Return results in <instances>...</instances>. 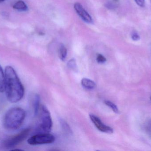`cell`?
<instances>
[{
	"label": "cell",
	"instance_id": "5b68a950",
	"mask_svg": "<svg viewBox=\"0 0 151 151\" xmlns=\"http://www.w3.org/2000/svg\"><path fill=\"white\" fill-rule=\"evenodd\" d=\"M55 137L49 133H42L35 135L30 137L27 140V143L30 145L48 144L55 142Z\"/></svg>",
	"mask_w": 151,
	"mask_h": 151
},
{
	"label": "cell",
	"instance_id": "ba28073f",
	"mask_svg": "<svg viewBox=\"0 0 151 151\" xmlns=\"http://www.w3.org/2000/svg\"><path fill=\"white\" fill-rule=\"evenodd\" d=\"M83 87L88 90H93L96 87V84L94 81L87 78H83L81 80Z\"/></svg>",
	"mask_w": 151,
	"mask_h": 151
},
{
	"label": "cell",
	"instance_id": "7a4b0ae2",
	"mask_svg": "<svg viewBox=\"0 0 151 151\" xmlns=\"http://www.w3.org/2000/svg\"><path fill=\"white\" fill-rule=\"evenodd\" d=\"M26 112L19 107H13L9 109L4 115L3 125L8 130H16L19 128L24 122Z\"/></svg>",
	"mask_w": 151,
	"mask_h": 151
},
{
	"label": "cell",
	"instance_id": "6da1fadb",
	"mask_svg": "<svg viewBox=\"0 0 151 151\" xmlns=\"http://www.w3.org/2000/svg\"><path fill=\"white\" fill-rule=\"evenodd\" d=\"M4 79L6 98L11 103L19 102L24 97V89L17 73L11 66H8L5 67Z\"/></svg>",
	"mask_w": 151,
	"mask_h": 151
},
{
	"label": "cell",
	"instance_id": "8fae6325",
	"mask_svg": "<svg viewBox=\"0 0 151 151\" xmlns=\"http://www.w3.org/2000/svg\"><path fill=\"white\" fill-rule=\"evenodd\" d=\"M59 122L61 124V127L63 129V130L64 131L65 133L68 135H71L73 134L72 129L69 126L67 122L65 121L63 119H59Z\"/></svg>",
	"mask_w": 151,
	"mask_h": 151
},
{
	"label": "cell",
	"instance_id": "2e32d148",
	"mask_svg": "<svg viewBox=\"0 0 151 151\" xmlns=\"http://www.w3.org/2000/svg\"><path fill=\"white\" fill-rule=\"evenodd\" d=\"M96 60L99 64H104L106 61V58L101 54H98L97 56Z\"/></svg>",
	"mask_w": 151,
	"mask_h": 151
},
{
	"label": "cell",
	"instance_id": "9c48e42d",
	"mask_svg": "<svg viewBox=\"0 0 151 151\" xmlns=\"http://www.w3.org/2000/svg\"><path fill=\"white\" fill-rule=\"evenodd\" d=\"M13 8L20 11H26L28 9V7L25 3L22 0H19L16 2L13 6Z\"/></svg>",
	"mask_w": 151,
	"mask_h": 151
},
{
	"label": "cell",
	"instance_id": "3957f363",
	"mask_svg": "<svg viewBox=\"0 0 151 151\" xmlns=\"http://www.w3.org/2000/svg\"><path fill=\"white\" fill-rule=\"evenodd\" d=\"M52 126L53 122L50 112L46 106L42 105L40 130L44 133H49L52 129Z\"/></svg>",
	"mask_w": 151,
	"mask_h": 151
},
{
	"label": "cell",
	"instance_id": "44dd1931",
	"mask_svg": "<svg viewBox=\"0 0 151 151\" xmlns=\"http://www.w3.org/2000/svg\"></svg>",
	"mask_w": 151,
	"mask_h": 151
},
{
	"label": "cell",
	"instance_id": "e0dca14e",
	"mask_svg": "<svg viewBox=\"0 0 151 151\" xmlns=\"http://www.w3.org/2000/svg\"><path fill=\"white\" fill-rule=\"evenodd\" d=\"M131 38L134 41H138L140 39V36L138 33L136 31L132 32L131 35Z\"/></svg>",
	"mask_w": 151,
	"mask_h": 151
},
{
	"label": "cell",
	"instance_id": "9a60e30c",
	"mask_svg": "<svg viewBox=\"0 0 151 151\" xmlns=\"http://www.w3.org/2000/svg\"><path fill=\"white\" fill-rule=\"evenodd\" d=\"M68 67L73 71H76L77 70V66L76 65V61L74 59H72L68 62L67 64Z\"/></svg>",
	"mask_w": 151,
	"mask_h": 151
},
{
	"label": "cell",
	"instance_id": "8992f818",
	"mask_svg": "<svg viewBox=\"0 0 151 151\" xmlns=\"http://www.w3.org/2000/svg\"><path fill=\"white\" fill-rule=\"evenodd\" d=\"M89 117L91 120L99 131L106 134H111L113 133V129L105 125L98 117L93 114H90Z\"/></svg>",
	"mask_w": 151,
	"mask_h": 151
},
{
	"label": "cell",
	"instance_id": "52a82bcc",
	"mask_svg": "<svg viewBox=\"0 0 151 151\" xmlns=\"http://www.w3.org/2000/svg\"><path fill=\"white\" fill-rule=\"evenodd\" d=\"M74 9L81 18L87 23H92V18L88 13L84 9L82 5L79 3H76L74 4Z\"/></svg>",
	"mask_w": 151,
	"mask_h": 151
},
{
	"label": "cell",
	"instance_id": "30bf717a",
	"mask_svg": "<svg viewBox=\"0 0 151 151\" xmlns=\"http://www.w3.org/2000/svg\"><path fill=\"white\" fill-rule=\"evenodd\" d=\"M59 58L62 61H65L67 56V49L63 44H61L58 48Z\"/></svg>",
	"mask_w": 151,
	"mask_h": 151
},
{
	"label": "cell",
	"instance_id": "ffe728a7",
	"mask_svg": "<svg viewBox=\"0 0 151 151\" xmlns=\"http://www.w3.org/2000/svg\"><path fill=\"white\" fill-rule=\"evenodd\" d=\"M150 99H151V98H150Z\"/></svg>",
	"mask_w": 151,
	"mask_h": 151
},
{
	"label": "cell",
	"instance_id": "d6986e66",
	"mask_svg": "<svg viewBox=\"0 0 151 151\" xmlns=\"http://www.w3.org/2000/svg\"><path fill=\"white\" fill-rule=\"evenodd\" d=\"M5 0H0V3L3 2Z\"/></svg>",
	"mask_w": 151,
	"mask_h": 151
},
{
	"label": "cell",
	"instance_id": "4fadbf2b",
	"mask_svg": "<svg viewBox=\"0 0 151 151\" xmlns=\"http://www.w3.org/2000/svg\"><path fill=\"white\" fill-rule=\"evenodd\" d=\"M4 73L2 68L0 66V92H3L4 91Z\"/></svg>",
	"mask_w": 151,
	"mask_h": 151
},
{
	"label": "cell",
	"instance_id": "ac0fdd59",
	"mask_svg": "<svg viewBox=\"0 0 151 151\" xmlns=\"http://www.w3.org/2000/svg\"><path fill=\"white\" fill-rule=\"evenodd\" d=\"M136 3L141 7H144L145 5V0H134Z\"/></svg>",
	"mask_w": 151,
	"mask_h": 151
},
{
	"label": "cell",
	"instance_id": "277c9868",
	"mask_svg": "<svg viewBox=\"0 0 151 151\" xmlns=\"http://www.w3.org/2000/svg\"><path fill=\"white\" fill-rule=\"evenodd\" d=\"M30 129H23L18 134L9 137L4 142V146L7 149L14 148L25 140L30 133Z\"/></svg>",
	"mask_w": 151,
	"mask_h": 151
},
{
	"label": "cell",
	"instance_id": "7c38bea8",
	"mask_svg": "<svg viewBox=\"0 0 151 151\" xmlns=\"http://www.w3.org/2000/svg\"><path fill=\"white\" fill-rule=\"evenodd\" d=\"M40 95H35V97L34 101V110L35 115H36L39 111V108H40Z\"/></svg>",
	"mask_w": 151,
	"mask_h": 151
},
{
	"label": "cell",
	"instance_id": "5bb4252c",
	"mask_svg": "<svg viewBox=\"0 0 151 151\" xmlns=\"http://www.w3.org/2000/svg\"><path fill=\"white\" fill-rule=\"evenodd\" d=\"M104 103L107 106H109L115 113H119V112L117 105L111 101H109V100H105V101H104Z\"/></svg>",
	"mask_w": 151,
	"mask_h": 151
}]
</instances>
